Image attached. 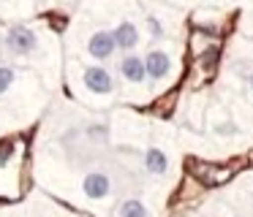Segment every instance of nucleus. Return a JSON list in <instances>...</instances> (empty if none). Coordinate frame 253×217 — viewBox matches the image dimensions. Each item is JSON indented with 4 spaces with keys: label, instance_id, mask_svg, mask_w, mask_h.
I'll return each instance as SVG.
<instances>
[{
    "label": "nucleus",
    "instance_id": "nucleus-1",
    "mask_svg": "<svg viewBox=\"0 0 253 217\" xmlns=\"http://www.w3.org/2000/svg\"><path fill=\"white\" fill-rule=\"evenodd\" d=\"M6 46L11 49L14 54H22V57H28V54H33L36 49H39V36H36L30 27L17 25V27H11V30H8Z\"/></svg>",
    "mask_w": 253,
    "mask_h": 217
},
{
    "label": "nucleus",
    "instance_id": "nucleus-2",
    "mask_svg": "<svg viewBox=\"0 0 253 217\" xmlns=\"http://www.w3.org/2000/svg\"><path fill=\"white\" fill-rule=\"evenodd\" d=\"M82 79H84V87H87L90 92H95V95H109V92L115 90L112 73L106 68H101V65H87Z\"/></svg>",
    "mask_w": 253,
    "mask_h": 217
},
{
    "label": "nucleus",
    "instance_id": "nucleus-3",
    "mask_svg": "<svg viewBox=\"0 0 253 217\" xmlns=\"http://www.w3.org/2000/svg\"><path fill=\"white\" fill-rule=\"evenodd\" d=\"M87 52H90V57H95V60H109L112 54L117 52L115 36H112L109 30L93 33V36H90V41H87Z\"/></svg>",
    "mask_w": 253,
    "mask_h": 217
},
{
    "label": "nucleus",
    "instance_id": "nucleus-4",
    "mask_svg": "<svg viewBox=\"0 0 253 217\" xmlns=\"http://www.w3.org/2000/svg\"><path fill=\"white\" fill-rule=\"evenodd\" d=\"M144 65H147V79L161 81V79H166L169 71H171V57L164 49H153V52L144 57Z\"/></svg>",
    "mask_w": 253,
    "mask_h": 217
},
{
    "label": "nucleus",
    "instance_id": "nucleus-5",
    "mask_svg": "<svg viewBox=\"0 0 253 217\" xmlns=\"http://www.w3.org/2000/svg\"><path fill=\"white\" fill-rule=\"evenodd\" d=\"M109 187H112V182H109V177H106L104 171H90L87 177L82 179L84 195H87V198H93V201H98V198H104V195H109Z\"/></svg>",
    "mask_w": 253,
    "mask_h": 217
},
{
    "label": "nucleus",
    "instance_id": "nucleus-6",
    "mask_svg": "<svg viewBox=\"0 0 253 217\" xmlns=\"http://www.w3.org/2000/svg\"><path fill=\"white\" fill-rule=\"evenodd\" d=\"M120 73L126 81L131 84H142L147 79V65H144V57H136V54H128V57L120 60Z\"/></svg>",
    "mask_w": 253,
    "mask_h": 217
},
{
    "label": "nucleus",
    "instance_id": "nucleus-7",
    "mask_svg": "<svg viewBox=\"0 0 253 217\" xmlns=\"http://www.w3.org/2000/svg\"><path fill=\"white\" fill-rule=\"evenodd\" d=\"M112 36H115L117 49H123V52H131V49L139 43V30H136V25L128 22V19H123L120 25L112 30Z\"/></svg>",
    "mask_w": 253,
    "mask_h": 217
},
{
    "label": "nucleus",
    "instance_id": "nucleus-8",
    "mask_svg": "<svg viewBox=\"0 0 253 217\" xmlns=\"http://www.w3.org/2000/svg\"><path fill=\"white\" fill-rule=\"evenodd\" d=\"M144 168H147L150 174H155V177H164V174L169 171V155H166L164 149H158V146H150V149L144 152Z\"/></svg>",
    "mask_w": 253,
    "mask_h": 217
},
{
    "label": "nucleus",
    "instance_id": "nucleus-9",
    "mask_svg": "<svg viewBox=\"0 0 253 217\" xmlns=\"http://www.w3.org/2000/svg\"><path fill=\"white\" fill-rule=\"evenodd\" d=\"M117 215L120 217H147L150 212H147V206H144L139 198H128V201L120 204V212H117Z\"/></svg>",
    "mask_w": 253,
    "mask_h": 217
},
{
    "label": "nucleus",
    "instance_id": "nucleus-10",
    "mask_svg": "<svg viewBox=\"0 0 253 217\" xmlns=\"http://www.w3.org/2000/svg\"><path fill=\"white\" fill-rule=\"evenodd\" d=\"M14 79H17V73H14L11 65H0V95L14 84Z\"/></svg>",
    "mask_w": 253,
    "mask_h": 217
},
{
    "label": "nucleus",
    "instance_id": "nucleus-11",
    "mask_svg": "<svg viewBox=\"0 0 253 217\" xmlns=\"http://www.w3.org/2000/svg\"><path fill=\"white\" fill-rule=\"evenodd\" d=\"M147 27H150V33H153V38L164 36V27H161V22L155 19V16H150V19H147Z\"/></svg>",
    "mask_w": 253,
    "mask_h": 217
},
{
    "label": "nucleus",
    "instance_id": "nucleus-12",
    "mask_svg": "<svg viewBox=\"0 0 253 217\" xmlns=\"http://www.w3.org/2000/svg\"><path fill=\"white\" fill-rule=\"evenodd\" d=\"M11 155H14L11 146H3V149H0V166H6V163L11 160Z\"/></svg>",
    "mask_w": 253,
    "mask_h": 217
},
{
    "label": "nucleus",
    "instance_id": "nucleus-13",
    "mask_svg": "<svg viewBox=\"0 0 253 217\" xmlns=\"http://www.w3.org/2000/svg\"><path fill=\"white\" fill-rule=\"evenodd\" d=\"M218 133H234V128H231V125H220Z\"/></svg>",
    "mask_w": 253,
    "mask_h": 217
},
{
    "label": "nucleus",
    "instance_id": "nucleus-14",
    "mask_svg": "<svg viewBox=\"0 0 253 217\" xmlns=\"http://www.w3.org/2000/svg\"><path fill=\"white\" fill-rule=\"evenodd\" d=\"M248 84H251V90H253V73H251V76H248Z\"/></svg>",
    "mask_w": 253,
    "mask_h": 217
}]
</instances>
